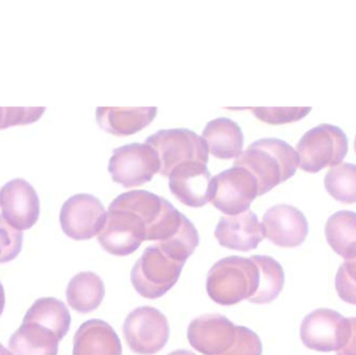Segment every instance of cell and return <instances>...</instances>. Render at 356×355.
<instances>
[{
	"label": "cell",
	"mask_w": 356,
	"mask_h": 355,
	"mask_svg": "<svg viewBox=\"0 0 356 355\" xmlns=\"http://www.w3.org/2000/svg\"><path fill=\"white\" fill-rule=\"evenodd\" d=\"M215 237L222 247L242 252L257 249L266 238L263 224L250 210L236 216L222 217Z\"/></svg>",
	"instance_id": "2e32d148"
},
{
	"label": "cell",
	"mask_w": 356,
	"mask_h": 355,
	"mask_svg": "<svg viewBox=\"0 0 356 355\" xmlns=\"http://www.w3.org/2000/svg\"><path fill=\"white\" fill-rule=\"evenodd\" d=\"M23 320L33 321L47 327L62 341L71 325V316L64 302L54 297L35 300L25 314Z\"/></svg>",
	"instance_id": "603a6c76"
},
{
	"label": "cell",
	"mask_w": 356,
	"mask_h": 355,
	"mask_svg": "<svg viewBox=\"0 0 356 355\" xmlns=\"http://www.w3.org/2000/svg\"><path fill=\"white\" fill-rule=\"evenodd\" d=\"M240 327L223 315H203L188 327V343L203 355H227L236 346Z\"/></svg>",
	"instance_id": "7c38bea8"
},
{
	"label": "cell",
	"mask_w": 356,
	"mask_h": 355,
	"mask_svg": "<svg viewBox=\"0 0 356 355\" xmlns=\"http://www.w3.org/2000/svg\"><path fill=\"white\" fill-rule=\"evenodd\" d=\"M169 188L177 200L190 208H202L215 196L213 177L201 163L177 167L169 175Z\"/></svg>",
	"instance_id": "4fadbf2b"
},
{
	"label": "cell",
	"mask_w": 356,
	"mask_h": 355,
	"mask_svg": "<svg viewBox=\"0 0 356 355\" xmlns=\"http://www.w3.org/2000/svg\"><path fill=\"white\" fill-rule=\"evenodd\" d=\"M168 355H196L193 352H188V350H175V352H171Z\"/></svg>",
	"instance_id": "836d02e7"
},
{
	"label": "cell",
	"mask_w": 356,
	"mask_h": 355,
	"mask_svg": "<svg viewBox=\"0 0 356 355\" xmlns=\"http://www.w3.org/2000/svg\"><path fill=\"white\" fill-rule=\"evenodd\" d=\"M327 243L345 261L356 258V213L337 212L328 218L325 225Z\"/></svg>",
	"instance_id": "7402d4cb"
},
{
	"label": "cell",
	"mask_w": 356,
	"mask_h": 355,
	"mask_svg": "<svg viewBox=\"0 0 356 355\" xmlns=\"http://www.w3.org/2000/svg\"><path fill=\"white\" fill-rule=\"evenodd\" d=\"M73 355H122L120 338L106 321H86L75 333Z\"/></svg>",
	"instance_id": "e0dca14e"
},
{
	"label": "cell",
	"mask_w": 356,
	"mask_h": 355,
	"mask_svg": "<svg viewBox=\"0 0 356 355\" xmlns=\"http://www.w3.org/2000/svg\"><path fill=\"white\" fill-rule=\"evenodd\" d=\"M6 308V292H4L3 286L0 283V316L3 313Z\"/></svg>",
	"instance_id": "1f68e13d"
},
{
	"label": "cell",
	"mask_w": 356,
	"mask_h": 355,
	"mask_svg": "<svg viewBox=\"0 0 356 355\" xmlns=\"http://www.w3.org/2000/svg\"><path fill=\"white\" fill-rule=\"evenodd\" d=\"M350 336L346 345L337 352V355H356V318L349 319Z\"/></svg>",
	"instance_id": "4dcf8cb0"
},
{
	"label": "cell",
	"mask_w": 356,
	"mask_h": 355,
	"mask_svg": "<svg viewBox=\"0 0 356 355\" xmlns=\"http://www.w3.org/2000/svg\"><path fill=\"white\" fill-rule=\"evenodd\" d=\"M98 241L112 256H131L146 241L145 223L131 210L108 206L106 223L98 235Z\"/></svg>",
	"instance_id": "9c48e42d"
},
{
	"label": "cell",
	"mask_w": 356,
	"mask_h": 355,
	"mask_svg": "<svg viewBox=\"0 0 356 355\" xmlns=\"http://www.w3.org/2000/svg\"><path fill=\"white\" fill-rule=\"evenodd\" d=\"M213 204L227 216L246 212L259 196V183L252 173L242 167H232L213 177Z\"/></svg>",
	"instance_id": "30bf717a"
},
{
	"label": "cell",
	"mask_w": 356,
	"mask_h": 355,
	"mask_svg": "<svg viewBox=\"0 0 356 355\" xmlns=\"http://www.w3.org/2000/svg\"><path fill=\"white\" fill-rule=\"evenodd\" d=\"M326 191L337 201L356 204V165L342 163L328 171L324 179Z\"/></svg>",
	"instance_id": "d4e9b609"
},
{
	"label": "cell",
	"mask_w": 356,
	"mask_h": 355,
	"mask_svg": "<svg viewBox=\"0 0 356 355\" xmlns=\"http://www.w3.org/2000/svg\"><path fill=\"white\" fill-rule=\"evenodd\" d=\"M299 167L317 173L342 164L348 152V138L340 127L320 124L305 133L296 146Z\"/></svg>",
	"instance_id": "3957f363"
},
{
	"label": "cell",
	"mask_w": 356,
	"mask_h": 355,
	"mask_svg": "<svg viewBox=\"0 0 356 355\" xmlns=\"http://www.w3.org/2000/svg\"><path fill=\"white\" fill-rule=\"evenodd\" d=\"M58 343L56 333L47 327L23 320L10 337L8 347L13 355H58Z\"/></svg>",
	"instance_id": "ffe728a7"
},
{
	"label": "cell",
	"mask_w": 356,
	"mask_h": 355,
	"mask_svg": "<svg viewBox=\"0 0 356 355\" xmlns=\"http://www.w3.org/2000/svg\"><path fill=\"white\" fill-rule=\"evenodd\" d=\"M252 173L259 183V196L294 176L299 167L296 150L280 139L266 138L248 146L234 163Z\"/></svg>",
	"instance_id": "6da1fadb"
},
{
	"label": "cell",
	"mask_w": 356,
	"mask_h": 355,
	"mask_svg": "<svg viewBox=\"0 0 356 355\" xmlns=\"http://www.w3.org/2000/svg\"><path fill=\"white\" fill-rule=\"evenodd\" d=\"M106 296L104 281L93 272H81L72 277L66 290L67 302L75 312L89 314L99 308Z\"/></svg>",
	"instance_id": "44dd1931"
},
{
	"label": "cell",
	"mask_w": 356,
	"mask_h": 355,
	"mask_svg": "<svg viewBox=\"0 0 356 355\" xmlns=\"http://www.w3.org/2000/svg\"><path fill=\"white\" fill-rule=\"evenodd\" d=\"M106 220L104 204L90 194L71 196L60 208V227L67 237L75 241H85L99 235Z\"/></svg>",
	"instance_id": "8fae6325"
},
{
	"label": "cell",
	"mask_w": 356,
	"mask_h": 355,
	"mask_svg": "<svg viewBox=\"0 0 356 355\" xmlns=\"http://www.w3.org/2000/svg\"><path fill=\"white\" fill-rule=\"evenodd\" d=\"M336 290L343 302L356 306V258L341 265L336 276Z\"/></svg>",
	"instance_id": "83f0119b"
},
{
	"label": "cell",
	"mask_w": 356,
	"mask_h": 355,
	"mask_svg": "<svg viewBox=\"0 0 356 355\" xmlns=\"http://www.w3.org/2000/svg\"><path fill=\"white\" fill-rule=\"evenodd\" d=\"M261 224L265 237L278 247H298L309 235L307 217L290 204L272 206L264 215Z\"/></svg>",
	"instance_id": "9a60e30c"
},
{
	"label": "cell",
	"mask_w": 356,
	"mask_h": 355,
	"mask_svg": "<svg viewBox=\"0 0 356 355\" xmlns=\"http://www.w3.org/2000/svg\"><path fill=\"white\" fill-rule=\"evenodd\" d=\"M349 336V319L330 308H318L301 323V341L314 352H338L346 345Z\"/></svg>",
	"instance_id": "ba28073f"
},
{
	"label": "cell",
	"mask_w": 356,
	"mask_h": 355,
	"mask_svg": "<svg viewBox=\"0 0 356 355\" xmlns=\"http://www.w3.org/2000/svg\"><path fill=\"white\" fill-rule=\"evenodd\" d=\"M123 335L129 349L139 355H154L168 343L170 327L158 308L141 306L129 313L123 325Z\"/></svg>",
	"instance_id": "52a82bcc"
},
{
	"label": "cell",
	"mask_w": 356,
	"mask_h": 355,
	"mask_svg": "<svg viewBox=\"0 0 356 355\" xmlns=\"http://www.w3.org/2000/svg\"><path fill=\"white\" fill-rule=\"evenodd\" d=\"M160 158V174L169 177L177 167L186 163H209V148L202 138L186 129H162L146 140Z\"/></svg>",
	"instance_id": "5b68a950"
},
{
	"label": "cell",
	"mask_w": 356,
	"mask_h": 355,
	"mask_svg": "<svg viewBox=\"0 0 356 355\" xmlns=\"http://www.w3.org/2000/svg\"><path fill=\"white\" fill-rule=\"evenodd\" d=\"M209 154L220 160L238 158L244 146V135L238 123L232 119L209 121L202 133Z\"/></svg>",
	"instance_id": "d6986e66"
},
{
	"label": "cell",
	"mask_w": 356,
	"mask_h": 355,
	"mask_svg": "<svg viewBox=\"0 0 356 355\" xmlns=\"http://www.w3.org/2000/svg\"><path fill=\"white\" fill-rule=\"evenodd\" d=\"M22 231L14 229L0 215V264L14 261L22 250Z\"/></svg>",
	"instance_id": "4316f807"
},
{
	"label": "cell",
	"mask_w": 356,
	"mask_h": 355,
	"mask_svg": "<svg viewBox=\"0 0 356 355\" xmlns=\"http://www.w3.org/2000/svg\"><path fill=\"white\" fill-rule=\"evenodd\" d=\"M259 286V270L250 258L228 256L216 263L207 276L209 298L223 306L249 300Z\"/></svg>",
	"instance_id": "7a4b0ae2"
},
{
	"label": "cell",
	"mask_w": 356,
	"mask_h": 355,
	"mask_svg": "<svg viewBox=\"0 0 356 355\" xmlns=\"http://www.w3.org/2000/svg\"><path fill=\"white\" fill-rule=\"evenodd\" d=\"M263 344L259 336L245 327H240V335L236 346L227 355H261Z\"/></svg>",
	"instance_id": "f1b7e54d"
},
{
	"label": "cell",
	"mask_w": 356,
	"mask_h": 355,
	"mask_svg": "<svg viewBox=\"0 0 356 355\" xmlns=\"http://www.w3.org/2000/svg\"><path fill=\"white\" fill-rule=\"evenodd\" d=\"M257 119L268 124L280 125L296 122L311 113L312 108H246Z\"/></svg>",
	"instance_id": "484cf974"
},
{
	"label": "cell",
	"mask_w": 356,
	"mask_h": 355,
	"mask_svg": "<svg viewBox=\"0 0 356 355\" xmlns=\"http://www.w3.org/2000/svg\"><path fill=\"white\" fill-rule=\"evenodd\" d=\"M6 108H0V129H6Z\"/></svg>",
	"instance_id": "d6a6232c"
},
{
	"label": "cell",
	"mask_w": 356,
	"mask_h": 355,
	"mask_svg": "<svg viewBox=\"0 0 356 355\" xmlns=\"http://www.w3.org/2000/svg\"><path fill=\"white\" fill-rule=\"evenodd\" d=\"M46 108H6V129L16 125L31 124L37 122L45 112Z\"/></svg>",
	"instance_id": "f546056e"
},
{
	"label": "cell",
	"mask_w": 356,
	"mask_h": 355,
	"mask_svg": "<svg viewBox=\"0 0 356 355\" xmlns=\"http://www.w3.org/2000/svg\"><path fill=\"white\" fill-rule=\"evenodd\" d=\"M355 152H356V137H355Z\"/></svg>",
	"instance_id": "d590c367"
},
{
	"label": "cell",
	"mask_w": 356,
	"mask_h": 355,
	"mask_svg": "<svg viewBox=\"0 0 356 355\" xmlns=\"http://www.w3.org/2000/svg\"><path fill=\"white\" fill-rule=\"evenodd\" d=\"M0 355H13V354L0 343Z\"/></svg>",
	"instance_id": "e575fe53"
},
{
	"label": "cell",
	"mask_w": 356,
	"mask_h": 355,
	"mask_svg": "<svg viewBox=\"0 0 356 355\" xmlns=\"http://www.w3.org/2000/svg\"><path fill=\"white\" fill-rule=\"evenodd\" d=\"M160 169L158 152L146 143L127 144L117 148L108 164L113 181L125 189L149 183Z\"/></svg>",
	"instance_id": "8992f818"
},
{
	"label": "cell",
	"mask_w": 356,
	"mask_h": 355,
	"mask_svg": "<svg viewBox=\"0 0 356 355\" xmlns=\"http://www.w3.org/2000/svg\"><path fill=\"white\" fill-rule=\"evenodd\" d=\"M158 108H108L96 110V120L100 129L111 135L127 137L147 127L156 117Z\"/></svg>",
	"instance_id": "ac0fdd59"
},
{
	"label": "cell",
	"mask_w": 356,
	"mask_h": 355,
	"mask_svg": "<svg viewBox=\"0 0 356 355\" xmlns=\"http://www.w3.org/2000/svg\"><path fill=\"white\" fill-rule=\"evenodd\" d=\"M184 266L154 244L144 250L131 269V281L142 297L158 299L177 285Z\"/></svg>",
	"instance_id": "277c9868"
},
{
	"label": "cell",
	"mask_w": 356,
	"mask_h": 355,
	"mask_svg": "<svg viewBox=\"0 0 356 355\" xmlns=\"http://www.w3.org/2000/svg\"><path fill=\"white\" fill-rule=\"evenodd\" d=\"M2 217L18 231L31 229L40 217V199L29 181L12 179L0 190Z\"/></svg>",
	"instance_id": "5bb4252c"
},
{
	"label": "cell",
	"mask_w": 356,
	"mask_h": 355,
	"mask_svg": "<svg viewBox=\"0 0 356 355\" xmlns=\"http://www.w3.org/2000/svg\"><path fill=\"white\" fill-rule=\"evenodd\" d=\"M251 260L259 270V286L257 293L249 302L267 304L274 302L282 293L284 286V271L282 265L268 256H252Z\"/></svg>",
	"instance_id": "cb8c5ba5"
}]
</instances>
